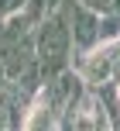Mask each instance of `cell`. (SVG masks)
Listing matches in <instances>:
<instances>
[{"label":"cell","mask_w":120,"mask_h":131,"mask_svg":"<svg viewBox=\"0 0 120 131\" xmlns=\"http://www.w3.org/2000/svg\"><path fill=\"white\" fill-rule=\"evenodd\" d=\"M21 7H24V0H0V17H7V14L21 10Z\"/></svg>","instance_id":"cell-3"},{"label":"cell","mask_w":120,"mask_h":131,"mask_svg":"<svg viewBox=\"0 0 120 131\" xmlns=\"http://www.w3.org/2000/svg\"><path fill=\"white\" fill-rule=\"evenodd\" d=\"M34 52H38V62H41V83L48 76H58L69 66V59H72V31H69L62 4L34 24Z\"/></svg>","instance_id":"cell-1"},{"label":"cell","mask_w":120,"mask_h":131,"mask_svg":"<svg viewBox=\"0 0 120 131\" xmlns=\"http://www.w3.org/2000/svg\"><path fill=\"white\" fill-rule=\"evenodd\" d=\"M4 83H7V72H4V66H0V90H4Z\"/></svg>","instance_id":"cell-4"},{"label":"cell","mask_w":120,"mask_h":131,"mask_svg":"<svg viewBox=\"0 0 120 131\" xmlns=\"http://www.w3.org/2000/svg\"><path fill=\"white\" fill-rule=\"evenodd\" d=\"M69 31H72V52H89L100 45V14L79 0H62Z\"/></svg>","instance_id":"cell-2"}]
</instances>
